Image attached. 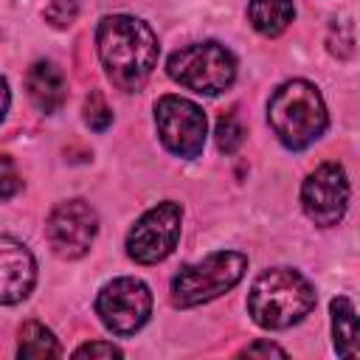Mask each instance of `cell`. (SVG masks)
I'll return each mask as SVG.
<instances>
[{"label":"cell","mask_w":360,"mask_h":360,"mask_svg":"<svg viewBox=\"0 0 360 360\" xmlns=\"http://www.w3.org/2000/svg\"><path fill=\"white\" fill-rule=\"evenodd\" d=\"M8 101H11V96H8V84H6V79L0 76V121H3L6 112H8Z\"/></svg>","instance_id":"cell-22"},{"label":"cell","mask_w":360,"mask_h":360,"mask_svg":"<svg viewBox=\"0 0 360 360\" xmlns=\"http://www.w3.org/2000/svg\"><path fill=\"white\" fill-rule=\"evenodd\" d=\"M245 267H248V259L236 250H217L197 264H186L172 278V304L188 309V307L214 301L217 295L239 284V278L245 276Z\"/></svg>","instance_id":"cell-4"},{"label":"cell","mask_w":360,"mask_h":360,"mask_svg":"<svg viewBox=\"0 0 360 360\" xmlns=\"http://www.w3.org/2000/svg\"><path fill=\"white\" fill-rule=\"evenodd\" d=\"M242 354H245V357H270V354H276V357H287V352H284L281 346L267 343V340H259V343L242 349Z\"/></svg>","instance_id":"cell-21"},{"label":"cell","mask_w":360,"mask_h":360,"mask_svg":"<svg viewBox=\"0 0 360 360\" xmlns=\"http://www.w3.org/2000/svg\"><path fill=\"white\" fill-rule=\"evenodd\" d=\"M242 141H245V127L236 121V115L233 112L222 115L217 121V146H219V152L233 155L242 146Z\"/></svg>","instance_id":"cell-16"},{"label":"cell","mask_w":360,"mask_h":360,"mask_svg":"<svg viewBox=\"0 0 360 360\" xmlns=\"http://www.w3.org/2000/svg\"><path fill=\"white\" fill-rule=\"evenodd\" d=\"M166 70L177 84L202 96H217L236 79V62L219 42H194L174 51L166 62Z\"/></svg>","instance_id":"cell-5"},{"label":"cell","mask_w":360,"mask_h":360,"mask_svg":"<svg viewBox=\"0 0 360 360\" xmlns=\"http://www.w3.org/2000/svg\"><path fill=\"white\" fill-rule=\"evenodd\" d=\"M155 124L163 146L177 158H197L205 146V112L180 96H163L155 104Z\"/></svg>","instance_id":"cell-7"},{"label":"cell","mask_w":360,"mask_h":360,"mask_svg":"<svg viewBox=\"0 0 360 360\" xmlns=\"http://www.w3.org/2000/svg\"><path fill=\"white\" fill-rule=\"evenodd\" d=\"M301 202H304L307 217L315 225H321V228L338 225L343 219V214H346V205H349V180H346L343 166L321 163L304 180Z\"/></svg>","instance_id":"cell-10"},{"label":"cell","mask_w":360,"mask_h":360,"mask_svg":"<svg viewBox=\"0 0 360 360\" xmlns=\"http://www.w3.org/2000/svg\"><path fill=\"white\" fill-rule=\"evenodd\" d=\"M180 222H183V208L172 200L152 205L129 231L127 236V253L138 264H158L163 262L177 239H180Z\"/></svg>","instance_id":"cell-6"},{"label":"cell","mask_w":360,"mask_h":360,"mask_svg":"<svg viewBox=\"0 0 360 360\" xmlns=\"http://www.w3.org/2000/svg\"><path fill=\"white\" fill-rule=\"evenodd\" d=\"M79 14V0H51V6L45 8V20L53 28H68Z\"/></svg>","instance_id":"cell-18"},{"label":"cell","mask_w":360,"mask_h":360,"mask_svg":"<svg viewBox=\"0 0 360 360\" xmlns=\"http://www.w3.org/2000/svg\"><path fill=\"white\" fill-rule=\"evenodd\" d=\"M84 121L96 132H104L112 124V110L107 107V101L98 90H90V96L84 98Z\"/></svg>","instance_id":"cell-17"},{"label":"cell","mask_w":360,"mask_h":360,"mask_svg":"<svg viewBox=\"0 0 360 360\" xmlns=\"http://www.w3.org/2000/svg\"><path fill=\"white\" fill-rule=\"evenodd\" d=\"M292 0H250L248 3V20L250 25L264 37H278L292 22Z\"/></svg>","instance_id":"cell-13"},{"label":"cell","mask_w":360,"mask_h":360,"mask_svg":"<svg viewBox=\"0 0 360 360\" xmlns=\"http://www.w3.org/2000/svg\"><path fill=\"white\" fill-rule=\"evenodd\" d=\"M315 307L312 284L290 267L264 270L250 292H248V312L262 329H287L298 323Z\"/></svg>","instance_id":"cell-2"},{"label":"cell","mask_w":360,"mask_h":360,"mask_svg":"<svg viewBox=\"0 0 360 360\" xmlns=\"http://www.w3.org/2000/svg\"><path fill=\"white\" fill-rule=\"evenodd\" d=\"M37 281V264L31 250L11 239L0 236V304H17L22 301Z\"/></svg>","instance_id":"cell-11"},{"label":"cell","mask_w":360,"mask_h":360,"mask_svg":"<svg viewBox=\"0 0 360 360\" xmlns=\"http://www.w3.org/2000/svg\"><path fill=\"white\" fill-rule=\"evenodd\" d=\"M28 96L39 112H56L65 104V79L53 62H34L25 76Z\"/></svg>","instance_id":"cell-12"},{"label":"cell","mask_w":360,"mask_h":360,"mask_svg":"<svg viewBox=\"0 0 360 360\" xmlns=\"http://www.w3.org/2000/svg\"><path fill=\"white\" fill-rule=\"evenodd\" d=\"M20 188H22V180H20V172H17L14 160L8 155H0V202L11 200Z\"/></svg>","instance_id":"cell-19"},{"label":"cell","mask_w":360,"mask_h":360,"mask_svg":"<svg viewBox=\"0 0 360 360\" xmlns=\"http://www.w3.org/2000/svg\"><path fill=\"white\" fill-rule=\"evenodd\" d=\"M124 352L115 346V343H104V340H93V343H84L73 352V357H121Z\"/></svg>","instance_id":"cell-20"},{"label":"cell","mask_w":360,"mask_h":360,"mask_svg":"<svg viewBox=\"0 0 360 360\" xmlns=\"http://www.w3.org/2000/svg\"><path fill=\"white\" fill-rule=\"evenodd\" d=\"M332 335H335V352L340 357H357V315L346 295L332 298Z\"/></svg>","instance_id":"cell-14"},{"label":"cell","mask_w":360,"mask_h":360,"mask_svg":"<svg viewBox=\"0 0 360 360\" xmlns=\"http://www.w3.org/2000/svg\"><path fill=\"white\" fill-rule=\"evenodd\" d=\"M96 42L110 82L121 90H141L158 65V37L138 17H104L98 22Z\"/></svg>","instance_id":"cell-1"},{"label":"cell","mask_w":360,"mask_h":360,"mask_svg":"<svg viewBox=\"0 0 360 360\" xmlns=\"http://www.w3.org/2000/svg\"><path fill=\"white\" fill-rule=\"evenodd\" d=\"M59 354V343L53 338L51 329H45L37 321H28L20 329V340H17V357H56Z\"/></svg>","instance_id":"cell-15"},{"label":"cell","mask_w":360,"mask_h":360,"mask_svg":"<svg viewBox=\"0 0 360 360\" xmlns=\"http://www.w3.org/2000/svg\"><path fill=\"white\" fill-rule=\"evenodd\" d=\"M98 231V217L84 200H68L59 202L45 225L48 242L56 256L62 259H79L90 250Z\"/></svg>","instance_id":"cell-9"},{"label":"cell","mask_w":360,"mask_h":360,"mask_svg":"<svg viewBox=\"0 0 360 360\" xmlns=\"http://www.w3.org/2000/svg\"><path fill=\"white\" fill-rule=\"evenodd\" d=\"M101 323L115 335H135L152 312V292L141 278H112L96 298Z\"/></svg>","instance_id":"cell-8"},{"label":"cell","mask_w":360,"mask_h":360,"mask_svg":"<svg viewBox=\"0 0 360 360\" xmlns=\"http://www.w3.org/2000/svg\"><path fill=\"white\" fill-rule=\"evenodd\" d=\"M267 121L287 149H307L326 132V107L315 84L304 79L284 82L267 101Z\"/></svg>","instance_id":"cell-3"}]
</instances>
